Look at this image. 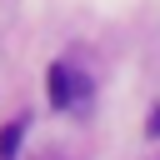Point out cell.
<instances>
[{"mask_svg": "<svg viewBox=\"0 0 160 160\" xmlns=\"http://www.w3.org/2000/svg\"><path fill=\"white\" fill-rule=\"evenodd\" d=\"M70 100H75V80H70V70H65V65H50V105L65 110Z\"/></svg>", "mask_w": 160, "mask_h": 160, "instance_id": "1", "label": "cell"}, {"mask_svg": "<svg viewBox=\"0 0 160 160\" xmlns=\"http://www.w3.org/2000/svg\"><path fill=\"white\" fill-rule=\"evenodd\" d=\"M20 135H25V120H10V125L0 130V160H15V150H20Z\"/></svg>", "mask_w": 160, "mask_h": 160, "instance_id": "2", "label": "cell"}, {"mask_svg": "<svg viewBox=\"0 0 160 160\" xmlns=\"http://www.w3.org/2000/svg\"><path fill=\"white\" fill-rule=\"evenodd\" d=\"M145 135H160V110H150V120H145Z\"/></svg>", "mask_w": 160, "mask_h": 160, "instance_id": "3", "label": "cell"}]
</instances>
